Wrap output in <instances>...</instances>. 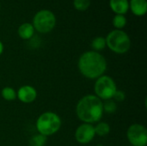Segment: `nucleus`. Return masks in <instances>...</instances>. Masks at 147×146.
I'll list each match as a JSON object with an SVG mask.
<instances>
[{"label": "nucleus", "instance_id": "obj_1", "mask_svg": "<svg viewBox=\"0 0 147 146\" xmlns=\"http://www.w3.org/2000/svg\"><path fill=\"white\" fill-rule=\"evenodd\" d=\"M78 65L84 77L89 79H97L105 72L107 61L98 52L89 51L80 56Z\"/></svg>", "mask_w": 147, "mask_h": 146}, {"label": "nucleus", "instance_id": "obj_2", "mask_svg": "<svg viewBox=\"0 0 147 146\" xmlns=\"http://www.w3.org/2000/svg\"><path fill=\"white\" fill-rule=\"evenodd\" d=\"M102 102L95 95H87L82 97L77 104L78 118L88 124L98 122L103 114Z\"/></svg>", "mask_w": 147, "mask_h": 146}, {"label": "nucleus", "instance_id": "obj_3", "mask_svg": "<svg viewBox=\"0 0 147 146\" xmlns=\"http://www.w3.org/2000/svg\"><path fill=\"white\" fill-rule=\"evenodd\" d=\"M61 126L59 116L53 112H45L39 116L36 121V128L40 134L46 137L56 133Z\"/></svg>", "mask_w": 147, "mask_h": 146}, {"label": "nucleus", "instance_id": "obj_4", "mask_svg": "<svg viewBox=\"0 0 147 146\" xmlns=\"http://www.w3.org/2000/svg\"><path fill=\"white\" fill-rule=\"evenodd\" d=\"M106 40V46L115 53L123 54L127 52L131 46V40L127 33L116 29L111 31Z\"/></svg>", "mask_w": 147, "mask_h": 146}, {"label": "nucleus", "instance_id": "obj_5", "mask_svg": "<svg viewBox=\"0 0 147 146\" xmlns=\"http://www.w3.org/2000/svg\"><path fill=\"white\" fill-rule=\"evenodd\" d=\"M96 96L101 100H111L117 90L116 84L113 78L109 76L102 75L96 79L95 83Z\"/></svg>", "mask_w": 147, "mask_h": 146}, {"label": "nucleus", "instance_id": "obj_6", "mask_svg": "<svg viewBox=\"0 0 147 146\" xmlns=\"http://www.w3.org/2000/svg\"><path fill=\"white\" fill-rule=\"evenodd\" d=\"M56 23L54 14L48 9H42L38 11L33 20L34 28L40 33H48L53 29Z\"/></svg>", "mask_w": 147, "mask_h": 146}, {"label": "nucleus", "instance_id": "obj_7", "mask_svg": "<svg viewBox=\"0 0 147 146\" xmlns=\"http://www.w3.org/2000/svg\"><path fill=\"white\" fill-rule=\"evenodd\" d=\"M128 141L134 146H146L147 144L146 128L140 124H134L127 132Z\"/></svg>", "mask_w": 147, "mask_h": 146}, {"label": "nucleus", "instance_id": "obj_8", "mask_svg": "<svg viewBox=\"0 0 147 146\" xmlns=\"http://www.w3.org/2000/svg\"><path fill=\"white\" fill-rule=\"evenodd\" d=\"M96 136L95 127L92 124L84 123L80 125L75 133V139L80 144H88Z\"/></svg>", "mask_w": 147, "mask_h": 146}, {"label": "nucleus", "instance_id": "obj_9", "mask_svg": "<svg viewBox=\"0 0 147 146\" xmlns=\"http://www.w3.org/2000/svg\"><path fill=\"white\" fill-rule=\"evenodd\" d=\"M16 97L23 103H30L36 99L37 91L34 87L30 85H24L18 89Z\"/></svg>", "mask_w": 147, "mask_h": 146}, {"label": "nucleus", "instance_id": "obj_10", "mask_svg": "<svg viewBox=\"0 0 147 146\" xmlns=\"http://www.w3.org/2000/svg\"><path fill=\"white\" fill-rule=\"evenodd\" d=\"M110 8L117 15H124L127 12L129 8V3L127 0H110Z\"/></svg>", "mask_w": 147, "mask_h": 146}, {"label": "nucleus", "instance_id": "obj_11", "mask_svg": "<svg viewBox=\"0 0 147 146\" xmlns=\"http://www.w3.org/2000/svg\"><path fill=\"white\" fill-rule=\"evenodd\" d=\"M129 6L133 13L136 15H144L146 13L147 2L146 0H131Z\"/></svg>", "mask_w": 147, "mask_h": 146}, {"label": "nucleus", "instance_id": "obj_12", "mask_svg": "<svg viewBox=\"0 0 147 146\" xmlns=\"http://www.w3.org/2000/svg\"><path fill=\"white\" fill-rule=\"evenodd\" d=\"M34 33V26L28 22L22 23L18 28V34L23 40H29L33 37Z\"/></svg>", "mask_w": 147, "mask_h": 146}, {"label": "nucleus", "instance_id": "obj_13", "mask_svg": "<svg viewBox=\"0 0 147 146\" xmlns=\"http://www.w3.org/2000/svg\"><path fill=\"white\" fill-rule=\"evenodd\" d=\"M95 127V133L96 135H98L100 137L106 136L110 132V126L106 122H99Z\"/></svg>", "mask_w": 147, "mask_h": 146}, {"label": "nucleus", "instance_id": "obj_14", "mask_svg": "<svg viewBox=\"0 0 147 146\" xmlns=\"http://www.w3.org/2000/svg\"><path fill=\"white\" fill-rule=\"evenodd\" d=\"M105 46H106V40L102 36L96 37L91 42V47L95 50V52L102 51L105 48Z\"/></svg>", "mask_w": 147, "mask_h": 146}, {"label": "nucleus", "instance_id": "obj_15", "mask_svg": "<svg viewBox=\"0 0 147 146\" xmlns=\"http://www.w3.org/2000/svg\"><path fill=\"white\" fill-rule=\"evenodd\" d=\"M2 97L6 101H14L16 98V92L11 87H5L1 92Z\"/></svg>", "mask_w": 147, "mask_h": 146}, {"label": "nucleus", "instance_id": "obj_16", "mask_svg": "<svg viewBox=\"0 0 147 146\" xmlns=\"http://www.w3.org/2000/svg\"><path fill=\"white\" fill-rule=\"evenodd\" d=\"M47 143V137L42 134H36L30 139L29 146H44Z\"/></svg>", "mask_w": 147, "mask_h": 146}, {"label": "nucleus", "instance_id": "obj_17", "mask_svg": "<svg viewBox=\"0 0 147 146\" xmlns=\"http://www.w3.org/2000/svg\"><path fill=\"white\" fill-rule=\"evenodd\" d=\"M102 106L103 112H106L107 114H114L117 110V105L112 100H107L104 103H102Z\"/></svg>", "mask_w": 147, "mask_h": 146}, {"label": "nucleus", "instance_id": "obj_18", "mask_svg": "<svg viewBox=\"0 0 147 146\" xmlns=\"http://www.w3.org/2000/svg\"><path fill=\"white\" fill-rule=\"evenodd\" d=\"M126 23H127V19L123 15H116L113 19L114 26L120 30H121V28L125 27Z\"/></svg>", "mask_w": 147, "mask_h": 146}, {"label": "nucleus", "instance_id": "obj_19", "mask_svg": "<svg viewBox=\"0 0 147 146\" xmlns=\"http://www.w3.org/2000/svg\"><path fill=\"white\" fill-rule=\"evenodd\" d=\"M74 7L79 11L86 10L90 5V0H74Z\"/></svg>", "mask_w": 147, "mask_h": 146}, {"label": "nucleus", "instance_id": "obj_20", "mask_svg": "<svg viewBox=\"0 0 147 146\" xmlns=\"http://www.w3.org/2000/svg\"><path fill=\"white\" fill-rule=\"evenodd\" d=\"M113 98H114L115 101L121 102H123V101L125 100L126 95H125V93H124L122 90H118V89H117V90L115 91V93Z\"/></svg>", "mask_w": 147, "mask_h": 146}, {"label": "nucleus", "instance_id": "obj_21", "mask_svg": "<svg viewBox=\"0 0 147 146\" xmlns=\"http://www.w3.org/2000/svg\"><path fill=\"white\" fill-rule=\"evenodd\" d=\"M3 43L0 41V55L3 53Z\"/></svg>", "mask_w": 147, "mask_h": 146}, {"label": "nucleus", "instance_id": "obj_22", "mask_svg": "<svg viewBox=\"0 0 147 146\" xmlns=\"http://www.w3.org/2000/svg\"><path fill=\"white\" fill-rule=\"evenodd\" d=\"M97 146H102V145H97Z\"/></svg>", "mask_w": 147, "mask_h": 146}]
</instances>
